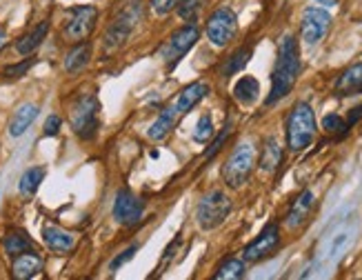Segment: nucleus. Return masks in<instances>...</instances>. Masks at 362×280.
Listing matches in <instances>:
<instances>
[{
	"mask_svg": "<svg viewBox=\"0 0 362 280\" xmlns=\"http://www.w3.org/2000/svg\"><path fill=\"white\" fill-rule=\"evenodd\" d=\"M245 276V263L238 258H229L225 265L218 267V272L214 274L216 280H238Z\"/></svg>",
	"mask_w": 362,
	"mask_h": 280,
	"instance_id": "a878e982",
	"label": "nucleus"
},
{
	"mask_svg": "<svg viewBox=\"0 0 362 280\" xmlns=\"http://www.w3.org/2000/svg\"><path fill=\"white\" fill-rule=\"evenodd\" d=\"M178 3H180V0H151V7H154L156 14L165 16V14L171 12V9H176Z\"/></svg>",
	"mask_w": 362,
	"mask_h": 280,
	"instance_id": "473e14b6",
	"label": "nucleus"
},
{
	"mask_svg": "<svg viewBox=\"0 0 362 280\" xmlns=\"http://www.w3.org/2000/svg\"><path fill=\"white\" fill-rule=\"evenodd\" d=\"M96 18H98V9L91 5H80L69 9L63 36L69 43H82L93 32V27H96Z\"/></svg>",
	"mask_w": 362,
	"mask_h": 280,
	"instance_id": "0eeeda50",
	"label": "nucleus"
},
{
	"mask_svg": "<svg viewBox=\"0 0 362 280\" xmlns=\"http://www.w3.org/2000/svg\"><path fill=\"white\" fill-rule=\"evenodd\" d=\"M229 134H231V125H227V127L223 129V132L218 134V138H216L214 143H212V147H209L207 152H205V158H214L218 152H220L223 145L227 143V138H229Z\"/></svg>",
	"mask_w": 362,
	"mask_h": 280,
	"instance_id": "7c9ffc66",
	"label": "nucleus"
},
{
	"mask_svg": "<svg viewBox=\"0 0 362 280\" xmlns=\"http://www.w3.org/2000/svg\"><path fill=\"white\" fill-rule=\"evenodd\" d=\"M89 56H91V47H89L87 43H78L69 54H67V58H65V69L69 71V73L80 71L84 65L89 62Z\"/></svg>",
	"mask_w": 362,
	"mask_h": 280,
	"instance_id": "5701e85b",
	"label": "nucleus"
},
{
	"mask_svg": "<svg viewBox=\"0 0 362 280\" xmlns=\"http://www.w3.org/2000/svg\"><path fill=\"white\" fill-rule=\"evenodd\" d=\"M136 251H138V245H131L127 251H122V254H120L118 258H113V260H111L109 269H111V272H116L118 267H122V265L127 263V260H131V258H133V254H136Z\"/></svg>",
	"mask_w": 362,
	"mask_h": 280,
	"instance_id": "72a5a7b5",
	"label": "nucleus"
},
{
	"mask_svg": "<svg viewBox=\"0 0 362 280\" xmlns=\"http://www.w3.org/2000/svg\"><path fill=\"white\" fill-rule=\"evenodd\" d=\"M60 125H63V120L58 116H49L45 123V136H56L60 132Z\"/></svg>",
	"mask_w": 362,
	"mask_h": 280,
	"instance_id": "f704fd0d",
	"label": "nucleus"
},
{
	"mask_svg": "<svg viewBox=\"0 0 362 280\" xmlns=\"http://www.w3.org/2000/svg\"><path fill=\"white\" fill-rule=\"evenodd\" d=\"M98 100L96 96H80L71 107V127L82 140H89L98 132Z\"/></svg>",
	"mask_w": 362,
	"mask_h": 280,
	"instance_id": "423d86ee",
	"label": "nucleus"
},
{
	"mask_svg": "<svg viewBox=\"0 0 362 280\" xmlns=\"http://www.w3.org/2000/svg\"><path fill=\"white\" fill-rule=\"evenodd\" d=\"M280 163H282V147L278 143V138H267L262 154H260V170L271 174L278 170Z\"/></svg>",
	"mask_w": 362,
	"mask_h": 280,
	"instance_id": "aec40b11",
	"label": "nucleus"
},
{
	"mask_svg": "<svg viewBox=\"0 0 362 280\" xmlns=\"http://www.w3.org/2000/svg\"><path fill=\"white\" fill-rule=\"evenodd\" d=\"M5 40H7V34H5V30H0V49L5 47Z\"/></svg>",
	"mask_w": 362,
	"mask_h": 280,
	"instance_id": "4c0bfd02",
	"label": "nucleus"
},
{
	"mask_svg": "<svg viewBox=\"0 0 362 280\" xmlns=\"http://www.w3.org/2000/svg\"><path fill=\"white\" fill-rule=\"evenodd\" d=\"M47 32H49V23L45 21V23L38 25L32 34L23 36V38L16 43V51L21 54V56H30V54H34V51L38 49V47L43 45V40H45Z\"/></svg>",
	"mask_w": 362,
	"mask_h": 280,
	"instance_id": "4be33fe9",
	"label": "nucleus"
},
{
	"mask_svg": "<svg viewBox=\"0 0 362 280\" xmlns=\"http://www.w3.org/2000/svg\"><path fill=\"white\" fill-rule=\"evenodd\" d=\"M336 93L338 96H358L362 93V62L351 65L349 69L340 73L336 80Z\"/></svg>",
	"mask_w": 362,
	"mask_h": 280,
	"instance_id": "2eb2a0df",
	"label": "nucleus"
},
{
	"mask_svg": "<svg viewBox=\"0 0 362 280\" xmlns=\"http://www.w3.org/2000/svg\"><path fill=\"white\" fill-rule=\"evenodd\" d=\"M238 34V18L234 14V9L229 7H220L209 16L207 21V38L212 40L216 47H225L229 45Z\"/></svg>",
	"mask_w": 362,
	"mask_h": 280,
	"instance_id": "6e6552de",
	"label": "nucleus"
},
{
	"mask_svg": "<svg viewBox=\"0 0 362 280\" xmlns=\"http://www.w3.org/2000/svg\"><path fill=\"white\" fill-rule=\"evenodd\" d=\"M316 136V116L307 102H298L287 118V145L291 152H302Z\"/></svg>",
	"mask_w": 362,
	"mask_h": 280,
	"instance_id": "f03ea898",
	"label": "nucleus"
},
{
	"mask_svg": "<svg viewBox=\"0 0 362 280\" xmlns=\"http://www.w3.org/2000/svg\"><path fill=\"white\" fill-rule=\"evenodd\" d=\"M258 96H260V82L253 76H242L234 85V98L240 105H253L258 100Z\"/></svg>",
	"mask_w": 362,
	"mask_h": 280,
	"instance_id": "6ab92c4d",
	"label": "nucleus"
},
{
	"mask_svg": "<svg viewBox=\"0 0 362 280\" xmlns=\"http://www.w3.org/2000/svg\"><path fill=\"white\" fill-rule=\"evenodd\" d=\"M331 27V14L320 7H307L300 21V38L304 45H318Z\"/></svg>",
	"mask_w": 362,
	"mask_h": 280,
	"instance_id": "1a4fd4ad",
	"label": "nucleus"
},
{
	"mask_svg": "<svg viewBox=\"0 0 362 280\" xmlns=\"http://www.w3.org/2000/svg\"><path fill=\"white\" fill-rule=\"evenodd\" d=\"M34 65V60H25L21 65H12V67H5V76L7 78H18V76H25L30 67Z\"/></svg>",
	"mask_w": 362,
	"mask_h": 280,
	"instance_id": "2f4dec72",
	"label": "nucleus"
},
{
	"mask_svg": "<svg viewBox=\"0 0 362 280\" xmlns=\"http://www.w3.org/2000/svg\"><path fill=\"white\" fill-rule=\"evenodd\" d=\"M249 58H251V47H242V49H238L223 67V76H231V73L242 71V67L249 62Z\"/></svg>",
	"mask_w": 362,
	"mask_h": 280,
	"instance_id": "bb28decb",
	"label": "nucleus"
},
{
	"mask_svg": "<svg viewBox=\"0 0 362 280\" xmlns=\"http://www.w3.org/2000/svg\"><path fill=\"white\" fill-rule=\"evenodd\" d=\"M322 127H325V132H329V134H345L349 129L347 123L338 114H327L325 120H322Z\"/></svg>",
	"mask_w": 362,
	"mask_h": 280,
	"instance_id": "c756f323",
	"label": "nucleus"
},
{
	"mask_svg": "<svg viewBox=\"0 0 362 280\" xmlns=\"http://www.w3.org/2000/svg\"><path fill=\"white\" fill-rule=\"evenodd\" d=\"M300 76V49L293 36H284L278 45V58L271 73V91L267 96V105H275L293 89Z\"/></svg>",
	"mask_w": 362,
	"mask_h": 280,
	"instance_id": "f257e3e1",
	"label": "nucleus"
},
{
	"mask_svg": "<svg viewBox=\"0 0 362 280\" xmlns=\"http://www.w3.org/2000/svg\"><path fill=\"white\" fill-rule=\"evenodd\" d=\"M278 245H280V229L275 222H269V225L260 231V236L245 247L242 258L247 263H258V260L271 256L273 251L278 249Z\"/></svg>",
	"mask_w": 362,
	"mask_h": 280,
	"instance_id": "f8f14e48",
	"label": "nucleus"
},
{
	"mask_svg": "<svg viewBox=\"0 0 362 280\" xmlns=\"http://www.w3.org/2000/svg\"><path fill=\"white\" fill-rule=\"evenodd\" d=\"M142 213H145V202L133 191L129 189H120L116 194V200H113V218H116L118 225L131 227L140 222Z\"/></svg>",
	"mask_w": 362,
	"mask_h": 280,
	"instance_id": "9b49d317",
	"label": "nucleus"
},
{
	"mask_svg": "<svg viewBox=\"0 0 362 280\" xmlns=\"http://www.w3.org/2000/svg\"><path fill=\"white\" fill-rule=\"evenodd\" d=\"M209 93V85L207 82H194V85H189L183 89V93L178 96L176 102V111L178 114H187V111H192L200 100Z\"/></svg>",
	"mask_w": 362,
	"mask_h": 280,
	"instance_id": "a211bd4d",
	"label": "nucleus"
},
{
	"mask_svg": "<svg viewBox=\"0 0 362 280\" xmlns=\"http://www.w3.org/2000/svg\"><path fill=\"white\" fill-rule=\"evenodd\" d=\"M176 107H165L163 111L158 114V118L151 123V127H149V132H147V136L151 138V140H163L169 132H171V127L176 125Z\"/></svg>",
	"mask_w": 362,
	"mask_h": 280,
	"instance_id": "412c9836",
	"label": "nucleus"
},
{
	"mask_svg": "<svg viewBox=\"0 0 362 280\" xmlns=\"http://www.w3.org/2000/svg\"><path fill=\"white\" fill-rule=\"evenodd\" d=\"M198 36H200V32H198V27L194 23L180 27L178 32H174L169 36V40L163 45V49H160V58L165 60L167 67L178 62L189 49H192V47L196 45V40H198Z\"/></svg>",
	"mask_w": 362,
	"mask_h": 280,
	"instance_id": "9d476101",
	"label": "nucleus"
},
{
	"mask_svg": "<svg viewBox=\"0 0 362 280\" xmlns=\"http://www.w3.org/2000/svg\"><path fill=\"white\" fill-rule=\"evenodd\" d=\"M140 16H142V3L140 0H129V5L122 9L120 16L111 23V27L107 30V36H104V47H107V51H113L125 45L129 34L133 32V27L138 25Z\"/></svg>",
	"mask_w": 362,
	"mask_h": 280,
	"instance_id": "39448f33",
	"label": "nucleus"
},
{
	"mask_svg": "<svg viewBox=\"0 0 362 280\" xmlns=\"http://www.w3.org/2000/svg\"><path fill=\"white\" fill-rule=\"evenodd\" d=\"M214 136V123H212V116H200L198 125L194 129V140L196 143H207L209 138Z\"/></svg>",
	"mask_w": 362,
	"mask_h": 280,
	"instance_id": "c85d7f7f",
	"label": "nucleus"
},
{
	"mask_svg": "<svg viewBox=\"0 0 362 280\" xmlns=\"http://www.w3.org/2000/svg\"><path fill=\"white\" fill-rule=\"evenodd\" d=\"M253 165H256L253 145L251 143H240L231 152V156L227 158V163L223 167V178H225L227 187H231V189L242 187L247 180H249V176L253 172Z\"/></svg>",
	"mask_w": 362,
	"mask_h": 280,
	"instance_id": "7ed1b4c3",
	"label": "nucleus"
},
{
	"mask_svg": "<svg viewBox=\"0 0 362 280\" xmlns=\"http://www.w3.org/2000/svg\"><path fill=\"white\" fill-rule=\"evenodd\" d=\"M38 111L41 109H38V105H34V102H27V105L18 107L12 120H9V134H12L14 138L23 136L27 129H30V125L38 118Z\"/></svg>",
	"mask_w": 362,
	"mask_h": 280,
	"instance_id": "f3484780",
	"label": "nucleus"
},
{
	"mask_svg": "<svg viewBox=\"0 0 362 280\" xmlns=\"http://www.w3.org/2000/svg\"><path fill=\"white\" fill-rule=\"evenodd\" d=\"M313 205H316V196H313V191H302L296 200H293L291 209L287 213V227L289 229H298L300 225H304L307 222V218L311 216V209Z\"/></svg>",
	"mask_w": 362,
	"mask_h": 280,
	"instance_id": "ddd939ff",
	"label": "nucleus"
},
{
	"mask_svg": "<svg viewBox=\"0 0 362 280\" xmlns=\"http://www.w3.org/2000/svg\"><path fill=\"white\" fill-rule=\"evenodd\" d=\"M43 269V260L34 251H23L21 256L14 258V265H12V274L18 280H27V278H34L38 272Z\"/></svg>",
	"mask_w": 362,
	"mask_h": 280,
	"instance_id": "dca6fc26",
	"label": "nucleus"
},
{
	"mask_svg": "<svg viewBox=\"0 0 362 280\" xmlns=\"http://www.w3.org/2000/svg\"><path fill=\"white\" fill-rule=\"evenodd\" d=\"M3 247H5V254L9 258H16L21 256L23 251H30L32 249V240L25 236V233H7L5 240H3Z\"/></svg>",
	"mask_w": 362,
	"mask_h": 280,
	"instance_id": "b1692460",
	"label": "nucleus"
},
{
	"mask_svg": "<svg viewBox=\"0 0 362 280\" xmlns=\"http://www.w3.org/2000/svg\"><path fill=\"white\" fill-rule=\"evenodd\" d=\"M207 5V0H180L178 3V14L183 21H189L194 23L198 14L203 12V7Z\"/></svg>",
	"mask_w": 362,
	"mask_h": 280,
	"instance_id": "cd10ccee",
	"label": "nucleus"
},
{
	"mask_svg": "<svg viewBox=\"0 0 362 280\" xmlns=\"http://www.w3.org/2000/svg\"><path fill=\"white\" fill-rule=\"evenodd\" d=\"M360 118H362V107H356V109H351V114H349V118H347V127H351V125H356Z\"/></svg>",
	"mask_w": 362,
	"mask_h": 280,
	"instance_id": "c9c22d12",
	"label": "nucleus"
},
{
	"mask_svg": "<svg viewBox=\"0 0 362 280\" xmlns=\"http://www.w3.org/2000/svg\"><path fill=\"white\" fill-rule=\"evenodd\" d=\"M318 3H320V5H325V7H333V5L338 3V0H318Z\"/></svg>",
	"mask_w": 362,
	"mask_h": 280,
	"instance_id": "e433bc0d",
	"label": "nucleus"
},
{
	"mask_svg": "<svg viewBox=\"0 0 362 280\" xmlns=\"http://www.w3.org/2000/svg\"><path fill=\"white\" fill-rule=\"evenodd\" d=\"M43 178H45V170H43V167H32V170H27L23 174L18 189H21L23 196H34L38 191V187H41Z\"/></svg>",
	"mask_w": 362,
	"mask_h": 280,
	"instance_id": "393cba45",
	"label": "nucleus"
},
{
	"mask_svg": "<svg viewBox=\"0 0 362 280\" xmlns=\"http://www.w3.org/2000/svg\"><path fill=\"white\" fill-rule=\"evenodd\" d=\"M231 213V200L229 196L225 191L216 189V191H209L203 200L198 202L196 207V220H198V227L200 229H216L220 227L223 222L227 220V216Z\"/></svg>",
	"mask_w": 362,
	"mask_h": 280,
	"instance_id": "20e7f679",
	"label": "nucleus"
},
{
	"mask_svg": "<svg viewBox=\"0 0 362 280\" xmlns=\"http://www.w3.org/2000/svg\"><path fill=\"white\" fill-rule=\"evenodd\" d=\"M43 240L52 251H56V254H67V251H71L76 247L73 233L65 231L60 227H54V225H47L43 229Z\"/></svg>",
	"mask_w": 362,
	"mask_h": 280,
	"instance_id": "4468645a",
	"label": "nucleus"
}]
</instances>
